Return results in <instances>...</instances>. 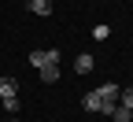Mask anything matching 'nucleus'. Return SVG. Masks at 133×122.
<instances>
[{"mask_svg": "<svg viewBox=\"0 0 133 122\" xmlns=\"http://www.w3.org/2000/svg\"><path fill=\"white\" fill-rule=\"evenodd\" d=\"M118 96H122V89H118L115 81H107V85H100V89L85 93L81 107H85V111H100V115H111L115 107H118Z\"/></svg>", "mask_w": 133, "mask_h": 122, "instance_id": "f257e3e1", "label": "nucleus"}, {"mask_svg": "<svg viewBox=\"0 0 133 122\" xmlns=\"http://www.w3.org/2000/svg\"><path fill=\"white\" fill-rule=\"evenodd\" d=\"M0 107L19 111V81L15 78H0Z\"/></svg>", "mask_w": 133, "mask_h": 122, "instance_id": "f03ea898", "label": "nucleus"}, {"mask_svg": "<svg viewBox=\"0 0 133 122\" xmlns=\"http://www.w3.org/2000/svg\"><path fill=\"white\" fill-rule=\"evenodd\" d=\"M92 67H96V59H92V56H85V52L74 59V70H78V74H92Z\"/></svg>", "mask_w": 133, "mask_h": 122, "instance_id": "7ed1b4c3", "label": "nucleus"}, {"mask_svg": "<svg viewBox=\"0 0 133 122\" xmlns=\"http://www.w3.org/2000/svg\"><path fill=\"white\" fill-rule=\"evenodd\" d=\"M118 107L133 111V85H129V89H122V96H118Z\"/></svg>", "mask_w": 133, "mask_h": 122, "instance_id": "20e7f679", "label": "nucleus"}, {"mask_svg": "<svg viewBox=\"0 0 133 122\" xmlns=\"http://www.w3.org/2000/svg\"><path fill=\"white\" fill-rule=\"evenodd\" d=\"M111 122H133V118H129L126 107H115V111H111Z\"/></svg>", "mask_w": 133, "mask_h": 122, "instance_id": "39448f33", "label": "nucleus"}, {"mask_svg": "<svg viewBox=\"0 0 133 122\" xmlns=\"http://www.w3.org/2000/svg\"><path fill=\"white\" fill-rule=\"evenodd\" d=\"M92 37H96V41H107V37H111V30H107V26H104V22H100V26H96V30H92Z\"/></svg>", "mask_w": 133, "mask_h": 122, "instance_id": "423d86ee", "label": "nucleus"}, {"mask_svg": "<svg viewBox=\"0 0 133 122\" xmlns=\"http://www.w3.org/2000/svg\"><path fill=\"white\" fill-rule=\"evenodd\" d=\"M11 122H15V118H11Z\"/></svg>", "mask_w": 133, "mask_h": 122, "instance_id": "0eeeda50", "label": "nucleus"}]
</instances>
